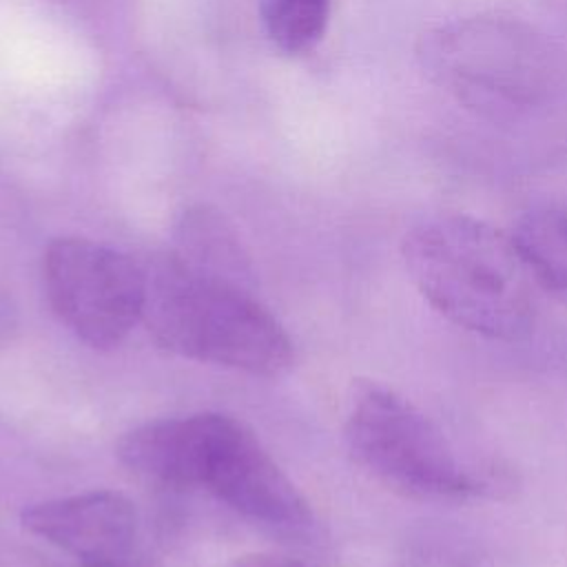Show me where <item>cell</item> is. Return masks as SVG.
I'll return each instance as SVG.
<instances>
[{
	"instance_id": "cell-5",
	"label": "cell",
	"mask_w": 567,
	"mask_h": 567,
	"mask_svg": "<svg viewBox=\"0 0 567 567\" xmlns=\"http://www.w3.org/2000/svg\"><path fill=\"white\" fill-rule=\"evenodd\" d=\"M343 434L352 458L383 487L425 503H465L489 492L445 432L410 399L377 381H357Z\"/></svg>"
},
{
	"instance_id": "cell-3",
	"label": "cell",
	"mask_w": 567,
	"mask_h": 567,
	"mask_svg": "<svg viewBox=\"0 0 567 567\" xmlns=\"http://www.w3.org/2000/svg\"><path fill=\"white\" fill-rule=\"evenodd\" d=\"M419 295L450 323L492 341H518L534 326V279L501 228L470 215H436L401 246Z\"/></svg>"
},
{
	"instance_id": "cell-7",
	"label": "cell",
	"mask_w": 567,
	"mask_h": 567,
	"mask_svg": "<svg viewBox=\"0 0 567 567\" xmlns=\"http://www.w3.org/2000/svg\"><path fill=\"white\" fill-rule=\"evenodd\" d=\"M22 527L82 560L86 567H113L133 547L135 505L120 492L93 489L33 503L20 516Z\"/></svg>"
},
{
	"instance_id": "cell-4",
	"label": "cell",
	"mask_w": 567,
	"mask_h": 567,
	"mask_svg": "<svg viewBox=\"0 0 567 567\" xmlns=\"http://www.w3.org/2000/svg\"><path fill=\"white\" fill-rule=\"evenodd\" d=\"M144 270L142 321L162 348L252 377L290 370L292 339L255 290L195 272L168 252Z\"/></svg>"
},
{
	"instance_id": "cell-12",
	"label": "cell",
	"mask_w": 567,
	"mask_h": 567,
	"mask_svg": "<svg viewBox=\"0 0 567 567\" xmlns=\"http://www.w3.org/2000/svg\"><path fill=\"white\" fill-rule=\"evenodd\" d=\"M230 567H308V565L279 554H246L235 558Z\"/></svg>"
},
{
	"instance_id": "cell-8",
	"label": "cell",
	"mask_w": 567,
	"mask_h": 567,
	"mask_svg": "<svg viewBox=\"0 0 567 567\" xmlns=\"http://www.w3.org/2000/svg\"><path fill=\"white\" fill-rule=\"evenodd\" d=\"M186 268L255 290V266L230 219L208 204H193L179 213L168 250Z\"/></svg>"
},
{
	"instance_id": "cell-2",
	"label": "cell",
	"mask_w": 567,
	"mask_h": 567,
	"mask_svg": "<svg viewBox=\"0 0 567 567\" xmlns=\"http://www.w3.org/2000/svg\"><path fill=\"white\" fill-rule=\"evenodd\" d=\"M120 461L171 487H202L246 520L290 538H312L310 503L237 419L217 412L171 416L128 430Z\"/></svg>"
},
{
	"instance_id": "cell-9",
	"label": "cell",
	"mask_w": 567,
	"mask_h": 567,
	"mask_svg": "<svg viewBox=\"0 0 567 567\" xmlns=\"http://www.w3.org/2000/svg\"><path fill=\"white\" fill-rule=\"evenodd\" d=\"M512 237L534 284L567 306V208L536 206L525 210Z\"/></svg>"
},
{
	"instance_id": "cell-10",
	"label": "cell",
	"mask_w": 567,
	"mask_h": 567,
	"mask_svg": "<svg viewBox=\"0 0 567 567\" xmlns=\"http://www.w3.org/2000/svg\"><path fill=\"white\" fill-rule=\"evenodd\" d=\"M268 40L288 55L312 51L330 20V0H259Z\"/></svg>"
},
{
	"instance_id": "cell-11",
	"label": "cell",
	"mask_w": 567,
	"mask_h": 567,
	"mask_svg": "<svg viewBox=\"0 0 567 567\" xmlns=\"http://www.w3.org/2000/svg\"><path fill=\"white\" fill-rule=\"evenodd\" d=\"M483 545L463 527L432 523L416 527L405 540L401 567H485Z\"/></svg>"
},
{
	"instance_id": "cell-1",
	"label": "cell",
	"mask_w": 567,
	"mask_h": 567,
	"mask_svg": "<svg viewBox=\"0 0 567 567\" xmlns=\"http://www.w3.org/2000/svg\"><path fill=\"white\" fill-rule=\"evenodd\" d=\"M425 78L474 122L532 159L567 155V49L534 24L496 13L427 29Z\"/></svg>"
},
{
	"instance_id": "cell-13",
	"label": "cell",
	"mask_w": 567,
	"mask_h": 567,
	"mask_svg": "<svg viewBox=\"0 0 567 567\" xmlns=\"http://www.w3.org/2000/svg\"><path fill=\"white\" fill-rule=\"evenodd\" d=\"M113 567H117V565H113Z\"/></svg>"
},
{
	"instance_id": "cell-6",
	"label": "cell",
	"mask_w": 567,
	"mask_h": 567,
	"mask_svg": "<svg viewBox=\"0 0 567 567\" xmlns=\"http://www.w3.org/2000/svg\"><path fill=\"white\" fill-rule=\"evenodd\" d=\"M42 279L55 317L95 350L120 346L142 319L144 264L113 246L58 237L44 250Z\"/></svg>"
}]
</instances>
